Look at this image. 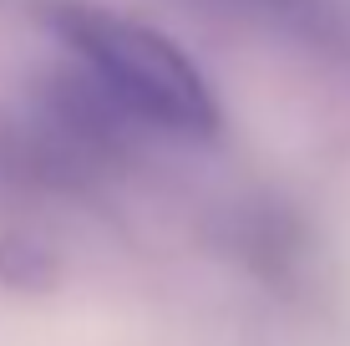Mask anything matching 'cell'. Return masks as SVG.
Listing matches in <instances>:
<instances>
[{
  "mask_svg": "<svg viewBox=\"0 0 350 346\" xmlns=\"http://www.w3.org/2000/svg\"><path fill=\"white\" fill-rule=\"evenodd\" d=\"M203 16H219L228 26H249L259 36H280L320 56L350 51V10L345 0H188Z\"/></svg>",
  "mask_w": 350,
  "mask_h": 346,
  "instance_id": "2",
  "label": "cell"
},
{
  "mask_svg": "<svg viewBox=\"0 0 350 346\" xmlns=\"http://www.w3.org/2000/svg\"><path fill=\"white\" fill-rule=\"evenodd\" d=\"M41 26L132 123L167 138H219L224 107L208 77L158 26H142L92 0H41Z\"/></svg>",
  "mask_w": 350,
  "mask_h": 346,
  "instance_id": "1",
  "label": "cell"
}]
</instances>
